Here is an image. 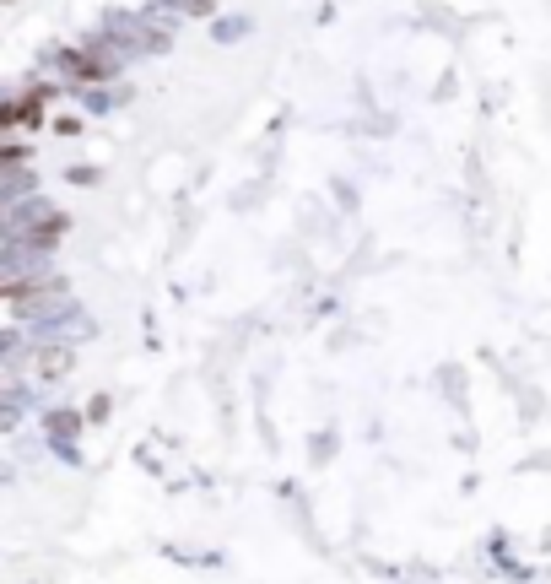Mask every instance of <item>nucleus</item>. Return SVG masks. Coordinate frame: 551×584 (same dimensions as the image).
<instances>
[{"mask_svg":"<svg viewBox=\"0 0 551 584\" xmlns=\"http://www.w3.org/2000/svg\"><path fill=\"white\" fill-rule=\"evenodd\" d=\"M76 336H92V320L76 309L55 314V320H38V347H44V341H76Z\"/></svg>","mask_w":551,"mask_h":584,"instance_id":"3","label":"nucleus"},{"mask_svg":"<svg viewBox=\"0 0 551 584\" xmlns=\"http://www.w3.org/2000/svg\"><path fill=\"white\" fill-rule=\"evenodd\" d=\"M157 11H211V0H157Z\"/></svg>","mask_w":551,"mask_h":584,"instance_id":"6","label":"nucleus"},{"mask_svg":"<svg viewBox=\"0 0 551 584\" xmlns=\"http://www.w3.org/2000/svg\"><path fill=\"white\" fill-rule=\"evenodd\" d=\"M22 411H28V390H22V384H11V390H6V411H0V422L11 428V422H17Z\"/></svg>","mask_w":551,"mask_h":584,"instance_id":"5","label":"nucleus"},{"mask_svg":"<svg viewBox=\"0 0 551 584\" xmlns=\"http://www.w3.org/2000/svg\"><path fill=\"white\" fill-rule=\"evenodd\" d=\"M98 38L109 49H119V55H163L168 49V28H157L152 17H125V11H114Z\"/></svg>","mask_w":551,"mask_h":584,"instance_id":"1","label":"nucleus"},{"mask_svg":"<svg viewBox=\"0 0 551 584\" xmlns=\"http://www.w3.org/2000/svg\"><path fill=\"white\" fill-rule=\"evenodd\" d=\"M0 195H6V206L28 201L33 195V174L22 168V157H6V174H0Z\"/></svg>","mask_w":551,"mask_h":584,"instance_id":"4","label":"nucleus"},{"mask_svg":"<svg viewBox=\"0 0 551 584\" xmlns=\"http://www.w3.org/2000/svg\"><path fill=\"white\" fill-rule=\"evenodd\" d=\"M60 65H65V71H71V76H82V82H109V76L119 71V49H109V44H103V38H98V44H92V49H76V55H60Z\"/></svg>","mask_w":551,"mask_h":584,"instance_id":"2","label":"nucleus"}]
</instances>
